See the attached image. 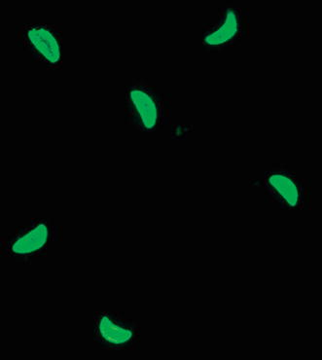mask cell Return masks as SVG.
<instances>
[{
    "label": "cell",
    "instance_id": "cell-4",
    "mask_svg": "<svg viewBox=\"0 0 322 360\" xmlns=\"http://www.w3.org/2000/svg\"><path fill=\"white\" fill-rule=\"evenodd\" d=\"M250 37V10L228 4L218 9L214 21L202 25L201 46L207 53H222L242 46Z\"/></svg>",
    "mask_w": 322,
    "mask_h": 360
},
{
    "label": "cell",
    "instance_id": "cell-5",
    "mask_svg": "<svg viewBox=\"0 0 322 360\" xmlns=\"http://www.w3.org/2000/svg\"><path fill=\"white\" fill-rule=\"evenodd\" d=\"M15 41L30 60L48 70H60L63 65V32L57 24L25 22L16 25Z\"/></svg>",
    "mask_w": 322,
    "mask_h": 360
},
{
    "label": "cell",
    "instance_id": "cell-6",
    "mask_svg": "<svg viewBox=\"0 0 322 360\" xmlns=\"http://www.w3.org/2000/svg\"><path fill=\"white\" fill-rule=\"evenodd\" d=\"M141 324L120 311H96L93 314V344L105 351H139Z\"/></svg>",
    "mask_w": 322,
    "mask_h": 360
},
{
    "label": "cell",
    "instance_id": "cell-3",
    "mask_svg": "<svg viewBox=\"0 0 322 360\" xmlns=\"http://www.w3.org/2000/svg\"><path fill=\"white\" fill-rule=\"evenodd\" d=\"M60 242H63V226L53 218L34 217L0 236V253L2 257L30 265L37 258L47 257L51 247Z\"/></svg>",
    "mask_w": 322,
    "mask_h": 360
},
{
    "label": "cell",
    "instance_id": "cell-1",
    "mask_svg": "<svg viewBox=\"0 0 322 360\" xmlns=\"http://www.w3.org/2000/svg\"><path fill=\"white\" fill-rule=\"evenodd\" d=\"M172 117V98L144 78L134 79L124 90V118L143 134H154Z\"/></svg>",
    "mask_w": 322,
    "mask_h": 360
},
{
    "label": "cell",
    "instance_id": "cell-2",
    "mask_svg": "<svg viewBox=\"0 0 322 360\" xmlns=\"http://www.w3.org/2000/svg\"><path fill=\"white\" fill-rule=\"evenodd\" d=\"M268 204L285 212H310L313 207L311 179L302 177L285 164H273L262 176L250 180Z\"/></svg>",
    "mask_w": 322,
    "mask_h": 360
}]
</instances>
